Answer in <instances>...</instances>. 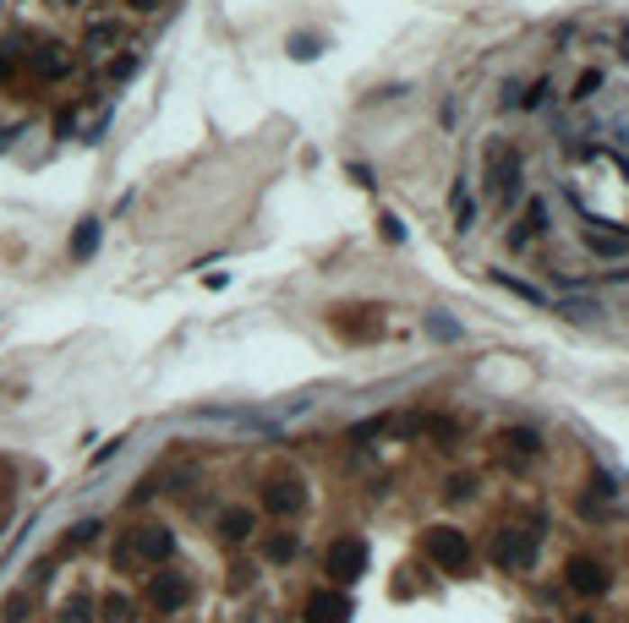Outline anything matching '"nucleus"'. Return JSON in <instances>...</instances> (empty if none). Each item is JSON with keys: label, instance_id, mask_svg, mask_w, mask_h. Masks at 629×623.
I'll return each mask as SVG.
<instances>
[{"label": "nucleus", "instance_id": "obj_20", "mask_svg": "<svg viewBox=\"0 0 629 623\" xmlns=\"http://www.w3.org/2000/svg\"><path fill=\"white\" fill-rule=\"evenodd\" d=\"M88 612H94V601H88V596L60 601V623H88Z\"/></svg>", "mask_w": 629, "mask_h": 623}, {"label": "nucleus", "instance_id": "obj_12", "mask_svg": "<svg viewBox=\"0 0 629 623\" xmlns=\"http://www.w3.org/2000/svg\"><path fill=\"white\" fill-rule=\"evenodd\" d=\"M252 530H257V514H252V509H225V514H220V536H225V541H247Z\"/></svg>", "mask_w": 629, "mask_h": 623}, {"label": "nucleus", "instance_id": "obj_15", "mask_svg": "<svg viewBox=\"0 0 629 623\" xmlns=\"http://www.w3.org/2000/svg\"><path fill=\"white\" fill-rule=\"evenodd\" d=\"M547 230V208L542 202H531L526 208V219H520V230H515V241H531V236H542Z\"/></svg>", "mask_w": 629, "mask_h": 623}, {"label": "nucleus", "instance_id": "obj_23", "mask_svg": "<svg viewBox=\"0 0 629 623\" xmlns=\"http://www.w3.org/2000/svg\"><path fill=\"white\" fill-rule=\"evenodd\" d=\"M558 312H564V317H575V323H580V317H591V312H602V301H580V296H575V301H558Z\"/></svg>", "mask_w": 629, "mask_h": 623}, {"label": "nucleus", "instance_id": "obj_21", "mask_svg": "<svg viewBox=\"0 0 629 623\" xmlns=\"http://www.w3.org/2000/svg\"><path fill=\"white\" fill-rule=\"evenodd\" d=\"M137 60H143L137 49H131V55H121V60H110V72H104V77H110V83H126V77L137 72Z\"/></svg>", "mask_w": 629, "mask_h": 623}, {"label": "nucleus", "instance_id": "obj_6", "mask_svg": "<svg viewBox=\"0 0 629 623\" xmlns=\"http://www.w3.org/2000/svg\"><path fill=\"white\" fill-rule=\"evenodd\" d=\"M263 509L279 514V520H291V514L301 509V481H296V476H274L268 487H263Z\"/></svg>", "mask_w": 629, "mask_h": 623}, {"label": "nucleus", "instance_id": "obj_26", "mask_svg": "<svg viewBox=\"0 0 629 623\" xmlns=\"http://www.w3.org/2000/svg\"><path fill=\"white\" fill-rule=\"evenodd\" d=\"M60 6H77V0H60Z\"/></svg>", "mask_w": 629, "mask_h": 623}, {"label": "nucleus", "instance_id": "obj_19", "mask_svg": "<svg viewBox=\"0 0 629 623\" xmlns=\"http://www.w3.org/2000/svg\"><path fill=\"white\" fill-rule=\"evenodd\" d=\"M263 552H268L274 564H285V558H296V536H268V541H263Z\"/></svg>", "mask_w": 629, "mask_h": 623}, {"label": "nucleus", "instance_id": "obj_10", "mask_svg": "<svg viewBox=\"0 0 629 623\" xmlns=\"http://www.w3.org/2000/svg\"><path fill=\"white\" fill-rule=\"evenodd\" d=\"M586 246H591L597 257H624V252H629V236H624V230H602V225H591V230H586Z\"/></svg>", "mask_w": 629, "mask_h": 623}, {"label": "nucleus", "instance_id": "obj_22", "mask_svg": "<svg viewBox=\"0 0 629 623\" xmlns=\"http://www.w3.org/2000/svg\"><path fill=\"white\" fill-rule=\"evenodd\" d=\"M0 618H6V623H22V618H28V596H22V591L6 596V601H0Z\"/></svg>", "mask_w": 629, "mask_h": 623}, {"label": "nucleus", "instance_id": "obj_8", "mask_svg": "<svg viewBox=\"0 0 629 623\" xmlns=\"http://www.w3.org/2000/svg\"><path fill=\"white\" fill-rule=\"evenodd\" d=\"M170 547H175V536H170L165 525H143V530L131 536V552H137L143 564H165V558H170Z\"/></svg>", "mask_w": 629, "mask_h": 623}, {"label": "nucleus", "instance_id": "obj_2", "mask_svg": "<svg viewBox=\"0 0 629 623\" xmlns=\"http://www.w3.org/2000/svg\"><path fill=\"white\" fill-rule=\"evenodd\" d=\"M323 569H328L339 585H356V580L367 574V541H362V536H339V541L328 547Z\"/></svg>", "mask_w": 629, "mask_h": 623}, {"label": "nucleus", "instance_id": "obj_13", "mask_svg": "<svg viewBox=\"0 0 629 623\" xmlns=\"http://www.w3.org/2000/svg\"><path fill=\"white\" fill-rule=\"evenodd\" d=\"M94 246H99V219H83L72 236V257H94Z\"/></svg>", "mask_w": 629, "mask_h": 623}, {"label": "nucleus", "instance_id": "obj_1", "mask_svg": "<svg viewBox=\"0 0 629 623\" xmlns=\"http://www.w3.org/2000/svg\"><path fill=\"white\" fill-rule=\"evenodd\" d=\"M422 552H427V564H438L444 574H465V564H471V541L454 525H433L422 536Z\"/></svg>", "mask_w": 629, "mask_h": 623}, {"label": "nucleus", "instance_id": "obj_24", "mask_svg": "<svg viewBox=\"0 0 629 623\" xmlns=\"http://www.w3.org/2000/svg\"><path fill=\"white\" fill-rule=\"evenodd\" d=\"M597 93H602V72H586L580 88H575V99H597Z\"/></svg>", "mask_w": 629, "mask_h": 623}, {"label": "nucleus", "instance_id": "obj_14", "mask_svg": "<svg viewBox=\"0 0 629 623\" xmlns=\"http://www.w3.org/2000/svg\"><path fill=\"white\" fill-rule=\"evenodd\" d=\"M99 618H104V623H131V618H137V607H131V596H104Z\"/></svg>", "mask_w": 629, "mask_h": 623}, {"label": "nucleus", "instance_id": "obj_11", "mask_svg": "<svg viewBox=\"0 0 629 623\" xmlns=\"http://www.w3.org/2000/svg\"><path fill=\"white\" fill-rule=\"evenodd\" d=\"M499 443H504V454H515V459H536V454H542V438H536L531 427H509Z\"/></svg>", "mask_w": 629, "mask_h": 623}, {"label": "nucleus", "instance_id": "obj_4", "mask_svg": "<svg viewBox=\"0 0 629 623\" xmlns=\"http://www.w3.org/2000/svg\"><path fill=\"white\" fill-rule=\"evenodd\" d=\"M22 55H28V72L39 83H60L66 72H72V49L66 44H39V49H22Z\"/></svg>", "mask_w": 629, "mask_h": 623}, {"label": "nucleus", "instance_id": "obj_17", "mask_svg": "<svg viewBox=\"0 0 629 623\" xmlns=\"http://www.w3.org/2000/svg\"><path fill=\"white\" fill-rule=\"evenodd\" d=\"M99 530H104L99 520H77L72 530H66V547H88V541H99Z\"/></svg>", "mask_w": 629, "mask_h": 623}, {"label": "nucleus", "instance_id": "obj_16", "mask_svg": "<svg viewBox=\"0 0 629 623\" xmlns=\"http://www.w3.org/2000/svg\"><path fill=\"white\" fill-rule=\"evenodd\" d=\"M449 208H454V225H460V230H471V219H476V202L465 197V186H454V191H449Z\"/></svg>", "mask_w": 629, "mask_h": 623}, {"label": "nucleus", "instance_id": "obj_25", "mask_svg": "<svg viewBox=\"0 0 629 623\" xmlns=\"http://www.w3.org/2000/svg\"><path fill=\"white\" fill-rule=\"evenodd\" d=\"M126 6H131V12H148V6H159V0H126Z\"/></svg>", "mask_w": 629, "mask_h": 623}, {"label": "nucleus", "instance_id": "obj_3", "mask_svg": "<svg viewBox=\"0 0 629 623\" xmlns=\"http://www.w3.org/2000/svg\"><path fill=\"white\" fill-rule=\"evenodd\" d=\"M143 596H148V607H154V612H165V618H170V612H181V607H186L192 585H186V574H170V569H165V574H154V580H148V591H143Z\"/></svg>", "mask_w": 629, "mask_h": 623}, {"label": "nucleus", "instance_id": "obj_5", "mask_svg": "<svg viewBox=\"0 0 629 623\" xmlns=\"http://www.w3.org/2000/svg\"><path fill=\"white\" fill-rule=\"evenodd\" d=\"M536 536H542V530H504L499 547H493V564H499V569H526L531 552H536Z\"/></svg>", "mask_w": 629, "mask_h": 623}, {"label": "nucleus", "instance_id": "obj_18", "mask_svg": "<svg viewBox=\"0 0 629 623\" xmlns=\"http://www.w3.org/2000/svg\"><path fill=\"white\" fill-rule=\"evenodd\" d=\"M83 44H88V55H104V44H115V22H94Z\"/></svg>", "mask_w": 629, "mask_h": 623}, {"label": "nucleus", "instance_id": "obj_9", "mask_svg": "<svg viewBox=\"0 0 629 623\" xmlns=\"http://www.w3.org/2000/svg\"><path fill=\"white\" fill-rule=\"evenodd\" d=\"M570 591L575 596H602L607 591V569L597 558H570Z\"/></svg>", "mask_w": 629, "mask_h": 623}, {"label": "nucleus", "instance_id": "obj_7", "mask_svg": "<svg viewBox=\"0 0 629 623\" xmlns=\"http://www.w3.org/2000/svg\"><path fill=\"white\" fill-rule=\"evenodd\" d=\"M301 612H307V623H351V596H339V591H312Z\"/></svg>", "mask_w": 629, "mask_h": 623}]
</instances>
